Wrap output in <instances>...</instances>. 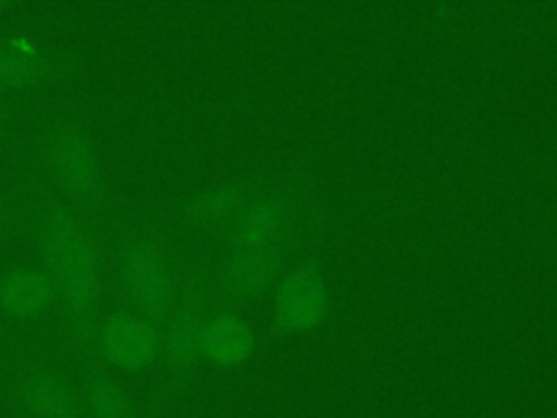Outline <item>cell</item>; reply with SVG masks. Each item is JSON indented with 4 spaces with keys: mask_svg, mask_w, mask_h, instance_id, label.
<instances>
[{
    "mask_svg": "<svg viewBox=\"0 0 557 418\" xmlns=\"http://www.w3.org/2000/svg\"><path fill=\"white\" fill-rule=\"evenodd\" d=\"M250 335L242 320L233 316H218L202 327L200 351L218 366H233L248 353Z\"/></svg>",
    "mask_w": 557,
    "mask_h": 418,
    "instance_id": "52a82bcc",
    "label": "cell"
},
{
    "mask_svg": "<svg viewBox=\"0 0 557 418\" xmlns=\"http://www.w3.org/2000/svg\"><path fill=\"white\" fill-rule=\"evenodd\" d=\"M50 276L37 268H17L0 281V307L15 318H37L54 300Z\"/></svg>",
    "mask_w": 557,
    "mask_h": 418,
    "instance_id": "277c9868",
    "label": "cell"
},
{
    "mask_svg": "<svg viewBox=\"0 0 557 418\" xmlns=\"http://www.w3.org/2000/svg\"><path fill=\"white\" fill-rule=\"evenodd\" d=\"M91 418H131L124 392L109 379L96 377L89 388Z\"/></svg>",
    "mask_w": 557,
    "mask_h": 418,
    "instance_id": "30bf717a",
    "label": "cell"
},
{
    "mask_svg": "<svg viewBox=\"0 0 557 418\" xmlns=\"http://www.w3.org/2000/svg\"><path fill=\"white\" fill-rule=\"evenodd\" d=\"M41 253L54 292L70 311L74 333L87 340L100 287L98 257L87 233L63 207L50 209L44 220Z\"/></svg>",
    "mask_w": 557,
    "mask_h": 418,
    "instance_id": "6da1fadb",
    "label": "cell"
},
{
    "mask_svg": "<svg viewBox=\"0 0 557 418\" xmlns=\"http://www.w3.org/2000/svg\"><path fill=\"white\" fill-rule=\"evenodd\" d=\"M124 285L139 316L161 320L172 303V281L161 250L152 242H133L122 259Z\"/></svg>",
    "mask_w": 557,
    "mask_h": 418,
    "instance_id": "7a4b0ae2",
    "label": "cell"
},
{
    "mask_svg": "<svg viewBox=\"0 0 557 418\" xmlns=\"http://www.w3.org/2000/svg\"><path fill=\"white\" fill-rule=\"evenodd\" d=\"M54 168L65 187L78 196H89L98 185V165L91 144L81 133H63L52 148Z\"/></svg>",
    "mask_w": 557,
    "mask_h": 418,
    "instance_id": "5b68a950",
    "label": "cell"
},
{
    "mask_svg": "<svg viewBox=\"0 0 557 418\" xmlns=\"http://www.w3.org/2000/svg\"><path fill=\"white\" fill-rule=\"evenodd\" d=\"M102 355L122 370H144L159 353L154 324L139 314H113L100 331Z\"/></svg>",
    "mask_w": 557,
    "mask_h": 418,
    "instance_id": "3957f363",
    "label": "cell"
},
{
    "mask_svg": "<svg viewBox=\"0 0 557 418\" xmlns=\"http://www.w3.org/2000/svg\"><path fill=\"white\" fill-rule=\"evenodd\" d=\"M24 403L37 418H81L78 396L50 372H37L24 383Z\"/></svg>",
    "mask_w": 557,
    "mask_h": 418,
    "instance_id": "8992f818",
    "label": "cell"
},
{
    "mask_svg": "<svg viewBox=\"0 0 557 418\" xmlns=\"http://www.w3.org/2000/svg\"><path fill=\"white\" fill-rule=\"evenodd\" d=\"M44 70V54L28 37H13L0 44V87H26Z\"/></svg>",
    "mask_w": 557,
    "mask_h": 418,
    "instance_id": "ba28073f",
    "label": "cell"
},
{
    "mask_svg": "<svg viewBox=\"0 0 557 418\" xmlns=\"http://www.w3.org/2000/svg\"><path fill=\"white\" fill-rule=\"evenodd\" d=\"M233 202H235V196H233V192H228V189H218V192H211V194H207L202 200H200V211H205V213H224V211H228L231 207H233Z\"/></svg>",
    "mask_w": 557,
    "mask_h": 418,
    "instance_id": "8fae6325",
    "label": "cell"
},
{
    "mask_svg": "<svg viewBox=\"0 0 557 418\" xmlns=\"http://www.w3.org/2000/svg\"><path fill=\"white\" fill-rule=\"evenodd\" d=\"M202 327L205 324L200 322L198 314L191 309H181L178 314H174L165 329L161 346L168 364L183 368L198 355L202 342Z\"/></svg>",
    "mask_w": 557,
    "mask_h": 418,
    "instance_id": "9c48e42d",
    "label": "cell"
}]
</instances>
